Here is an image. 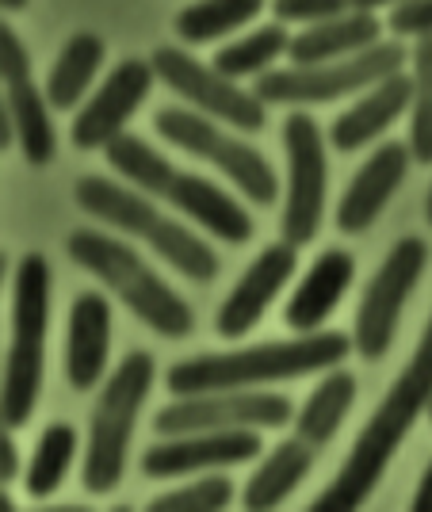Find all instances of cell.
Masks as SVG:
<instances>
[{
    "label": "cell",
    "mask_w": 432,
    "mask_h": 512,
    "mask_svg": "<svg viewBox=\"0 0 432 512\" xmlns=\"http://www.w3.org/2000/svg\"><path fill=\"white\" fill-rule=\"evenodd\" d=\"M356 344L345 333H303L295 341H272L257 348H238V352H211L195 360L176 363L169 371V390L188 398V394H211V390H245L260 383H283L314 375L322 367H337Z\"/></svg>",
    "instance_id": "obj_1"
},
{
    "label": "cell",
    "mask_w": 432,
    "mask_h": 512,
    "mask_svg": "<svg viewBox=\"0 0 432 512\" xmlns=\"http://www.w3.org/2000/svg\"><path fill=\"white\" fill-rule=\"evenodd\" d=\"M65 249L85 272H92L104 287H111L119 299L127 302L153 333H161L169 341H180V337L192 333V306L119 237L100 234V230H73Z\"/></svg>",
    "instance_id": "obj_2"
},
{
    "label": "cell",
    "mask_w": 432,
    "mask_h": 512,
    "mask_svg": "<svg viewBox=\"0 0 432 512\" xmlns=\"http://www.w3.org/2000/svg\"><path fill=\"white\" fill-rule=\"evenodd\" d=\"M12 325L16 337L4 360V386H0V417L4 428H23L43 390V352L46 325H50V264L39 253H27L16 268L12 287Z\"/></svg>",
    "instance_id": "obj_3"
},
{
    "label": "cell",
    "mask_w": 432,
    "mask_h": 512,
    "mask_svg": "<svg viewBox=\"0 0 432 512\" xmlns=\"http://www.w3.org/2000/svg\"><path fill=\"white\" fill-rule=\"evenodd\" d=\"M73 195H77L81 211H88L92 218L108 222L115 230L146 237L153 245V253L161 256V260H169L176 272H184L195 283H207V279L218 276V256L211 253V245L199 241L188 226L165 218L146 195L127 192V188L111 184L104 176H85Z\"/></svg>",
    "instance_id": "obj_4"
},
{
    "label": "cell",
    "mask_w": 432,
    "mask_h": 512,
    "mask_svg": "<svg viewBox=\"0 0 432 512\" xmlns=\"http://www.w3.org/2000/svg\"><path fill=\"white\" fill-rule=\"evenodd\" d=\"M153 386V356L150 352H130L127 360L115 367L100 402L92 409V432H88L85 451V490L111 493L127 470V448L134 417L142 402L150 398Z\"/></svg>",
    "instance_id": "obj_5"
},
{
    "label": "cell",
    "mask_w": 432,
    "mask_h": 512,
    "mask_svg": "<svg viewBox=\"0 0 432 512\" xmlns=\"http://www.w3.org/2000/svg\"><path fill=\"white\" fill-rule=\"evenodd\" d=\"M406 62H410V54L398 43H375L352 58H337V62L268 69V73H260L253 92L264 104H329V100L364 92V88L402 73Z\"/></svg>",
    "instance_id": "obj_6"
},
{
    "label": "cell",
    "mask_w": 432,
    "mask_h": 512,
    "mask_svg": "<svg viewBox=\"0 0 432 512\" xmlns=\"http://www.w3.org/2000/svg\"><path fill=\"white\" fill-rule=\"evenodd\" d=\"M153 127H157V134H161L169 146L192 153L199 161L215 165L222 176H230L234 188H238L245 199H253L260 207L276 203L280 180H276V172L268 165V157H260L249 142H238V138L222 134V130L211 123V115H203V111H184V107H161V111L153 115Z\"/></svg>",
    "instance_id": "obj_7"
},
{
    "label": "cell",
    "mask_w": 432,
    "mask_h": 512,
    "mask_svg": "<svg viewBox=\"0 0 432 512\" xmlns=\"http://www.w3.org/2000/svg\"><path fill=\"white\" fill-rule=\"evenodd\" d=\"M425 256H429V249H425L421 237H402L387 253L383 268L371 276L364 302L356 310V329H352V344L364 360H383L387 356L398 318L406 310V299H410V291L425 272Z\"/></svg>",
    "instance_id": "obj_8"
},
{
    "label": "cell",
    "mask_w": 432,
    "mask_h": 512,
    "mask_svg": "<svg viewBox=\"0 0 432 512\" xmlns=\"http://www.w3.org/2000/svg\"><path fill=\"white\" fill-rule=\"evenodd\" d=\"M283 150H287V203H283L280 230L283 241L303 249L322 226L325 207V142L322 127L306 115L291 111L283 119Z\"/></svg>",
    "instance_id": "obj_9"
},
{
    "label": "cell",
    "mask_w": 432,
    "mask_h": 512,
    "mask_svg": "<svg viewBox=\"0 0 432 512\" xmlns=\"http://www.w3.org/2000/svg\"><path fill=\"white\" fill-rule=\"evenodd\" d=\"M153 69H157V81L173 88L176 96L188 100L195 111H203L211 119H226L230 127L245 130V134L260 130L264 119H268L264 115V100H260L257 92L238 88L226 73H218L215 65H203L188 50H180V46L153 50Z\"/></svg>",
    "instance_id": "obj_10"
},
{
    "label": "cell",
    "mask_w": 432,
    "mask_h": 512,
    "mask_svg": "<svg viewBox=\"0 0 432 512\" xmlns=\"http://www.w3.org/2000/svg\"><path fill=\"white\" fill-rule=\"evenodd\" d=\"M287 421H291V402L283 394L211 390L157 409L153 428L161 436H188V432H226V428H283Z\"/></svg>",
    "instance_id": "obj_11"
},
{
    "label": "cell",
    "mask_w": 432,
    "mask_h": 512,
    "mask_svg": "<svg viewBox=\"0 0 432 512\" xmlns=\"http://www.w3.org/2000/svg\"><path fill=\"white\" fill-rule=\"evenodd\" d=\"M0 81H4V100L12 104L16 115V130H20V150L27 165H50L54 161V123L46 111V92L31 81V58L23 39L4 23L0 27Z\"/></svg>",
    "instance_id": "obj_12"
},
{
    "label": "cell",
    "mask_w": 432,
    "mask_h": 512,
    "mask_svg": "<svg viewBox=\"0 0 432 512\" xmlns=\"http://www.w3.org/2000/svg\"><path fill=\"white\" fill-rule=\"evenodd\" d=\"M153 81H157L153 62L127 58V62L115 65L108 73V81L100 85V92L85 104V111H77L73 146L77 150H104L111 138H119L123 127L130 123V115L150 96Z\"/></svg>",
    "instance_id": "obj_13"
},
{
    "label": "cell",
    "mask_w": 432,
    "mask_h": 512,
    "mask_svg": "<svg viewBox=\"0 0 432 512\" xmlns=\"http://www.w3.org/2000/svg\"><path fill=\"white\" fill-rule=\"evenodd\" d=\"M257 428H226V432H188V436H169L142 455V470L150 478H180L207 467H230V463H249L260 455Z\"/></svg>",
    "instance_id": "obj_14"
},
{
    "label": "cell",
    "mask_w": 432,
    "mask_h": 512,
    "mask_svg": "<svg viewBox=\"0 0 432 512\" xmlns=\"http://www.w3.org/2000/svg\"><path fill=\"white\" fill-rule=\"evenodd\" d=\"M295 245L280 241V245H268L264 253L245 268V276L238 279V287L230 291V299L222 302L218 310V337L226 341H238L245 337L253 325L260 321V314L272 306V299L283 291V283L295 276Z\"/></svg>",
    "instance_id": "obj_15"
},
{
    "label": "cell",
    "mask_w": 432,
    "mask_h": 512,
    "mask_svg": "<svg viewBox=\"0 0 432 512\" xmlns=\"http://www.w3.org/2000/svg\"><path fill=\"white\" fill-rule=\"evenodd\" d=\"M410 157V142H383L360 165V172L352 176V184L341 195V207H337L341 234H364L371 222L383 214L390 195L398 192V184L410 172Z\"/></svg>",
    "instance_id": "obj_16"
},
{
    "label": "cell",
    "mask_w": 432,
    "mask_h": 512,
    "mask_svg": "<svg viewBox=\"0 0 432 512\" xmlns=\"http://www.w3.org/2000/svg\"><path fill=\"white\" fill-rule=\"evenodd\" d=\"M111 348L108 299L85 291L69 306V341H65V379L73 390H92L104 379Z\"/></svg>",
    "instance_id": "obj_17"
},
{
    "label": "cell",
    "mask_w": 432,
    "mask_h": 512,
    "mask_svg": "<svg viewBox=\"0 0 432 512\" xmlns=\"http://www.w3.org/2000/svg\"><path fill=\"white\" fill-rule=\"evenodd\" d=\"M429 402H432V318L425 325L417 348H413L410 363L402 367V375L387 390V398L371 413V432L379 440H390V444L406 440L413 421L421 413H429Z\"/></svg>",
    "instance_id": "obj_18"
},
{
    "label": "cell",
    "mask_w": 432,
    "mask_h": 512,
    "mask_svg": "<svg viewBox=\"0 0 432 512\" xmlns=\"http://www.w3.org/2000/svg\"><path fill=\"white\" fill-rule=\"evenodd\" d=\"M410 100H413V77L394 73L387 81L371 85L368 96H360L348 111H341L333 119L329 142L341 153L364 150L368 142H375L383 130H390L402 119V111H410Z\"/></svg>",
    "instance_id": "obj_19"
},
{
    "label": "cell",
    "mask_w": 432,
    "mask_h": 512,
    "mask_svg": "<svg viewBox=\"0 0 432 512\" xmlns=\"http://www.w3.org/2000/svg\"><path fill=\"white\" fill-rule=\"evenodd\" d=\"M356 276V260L345 249H329L314 260V268L306 272V279L299 283V291L291 295L283 321L295 329V333H314L322 329V321L337 310V302L352 287Z\"/></svg>",
    "instance_id": "obj_20"
},
{
    "label": "cell",
    "mask_w": 432,
    "mask_h": 512,
    "mask_svg": "<svg viewBox=\"0 0 432 512\" xmlns=\"http://www.w3.org/2000/svg\"><path fill=\"white\" fill-rule=\"evenodd\" d=\"M165 203L180 207L188 218H195L203 230L218 234L222 241L245 245V241L253 237V218L241 211V203H234L218 184L195 176V172L176 169L173 184H169V192H165Z\"/></svg>",
    "instance_id": "obj_21"
},
{
    "label": "cell",
    "mask_w": 432,
    "mask_h": 512,
    "mask_svg": "<svg viewBox=\"0 0 432 512\" xmlns=\"http://www.w3.org/2000/svg\"><path fill=\"white\" fill-rule=\"evenodd\" d=\"M383 39V23L375 20V12L352 8L345 16L310 23L291 39V65H318V62H337V58H352L360 50H368Z\"/></svg>",
    "instance_id": "obj_22"
},
{
    "label": "cell",
    "mask_w": 432,
    "mask_h": 512,
    "mask_svg": "<svg viewBox=\"0 0 432 512\" xmlns=\"http://www.w3.org/2000/svg\"><path fill=\"white\" fill-rule=\"evenodd\" d=\"M314 467V448L306 440H283L276 444V451L260 463V470L249 478V486L241 493L245 509H276L280 501H287L291 493L299 490L306 474Z\"/></svg>",
    "instance_id": "obj_23"
},
{
    "label": "cell",
    "mask_w": 432,
    "mask_h": 512,
    "mask_svg": "<svg viewBox=\"0 0 432 512\" xmlns=\"http://www.w3.org/2000/svg\"><path fill=\"white\" fill-rule=\"evenodd\" d=\"M104 65V39L92 35V31H77L69 43L62 46L58 62L46 77V100L54 111H69L77 107V100L88 92L92 77L100 73Z\"/></svg>",
    "instance_id": "obj_24"
},
{
    "label": "cell",
    "mask_w": 432,
    "mask_h": 512,
    "mask_svg": "<svg viewBox=\"0 0 432 512\" xmlns=\"http://www.w3.org/2000/svg\"><path fill=\"white\" fill-rule=\"evenodd\" d=\"M356 402V379L348 371H333L325 375L322 386L306 398V406L295 417V436L306 440L310 448H322L337 436V428L345 421L348 406Z\"/></svg>",
    "instance_id": "obj_25"
},
{
    "label": "cell",
    "mask_w": 432,
    "mask_h": 512,
    "mask_svg": "<svg viewBox=\"0 0 432 512\" xmlns=\"http://www.w3.org/2000/svg\"><path fill=\"white\" fill-rule=\"evenodd\" d=\"M260 12H264V0H192L188 8L176 12V35L188 46L215 43L249 20H257Z\"/></svg>",
    "instance_id": "obj_26"
},
{
    "label": "cell",
    "mask_w": 432,
    "mask_h": 512,
    "mask_svg": "<svg viewBox=\"0 0 432 512\" xmlns=\"http://www.w3.org/2000/svg\"><path fill=\"white\" fill-rule=\"evenodd\" d=\"M108 165L115 172H123L130 184H138V192L153 195V199H165L169 192V184H173L176 176V165H169V157L165 153H157L150 142H142L138 134H119V138H111L108 146Z\"/></svg>",
    "instance_id": "obj_27"
},
{
    "label": "cell",
    "mask_w": 432,
    "mask_h": 512,
    "mask_svg": "<svg viewBox=\"0 0 432 512\" xmlns=\"http://www.w3.org/2000/svg\"><path fill=\"white\" fill-rule=\"evenodd\" d=\"M291 50V35H287V23H264L260 31L245 35L238 43L222 46L215 54V69L226 73L230 81L241 77H253V73H268L276 58H283Z\"/></svg>",
    "instance_id": "obj_28"
},
{
    "label": "cell",
    "mask_w": 432,
    "mask_h": 512,
    "mask_svg": "<svg viewBox=\"0 0 432 512\" xmlns=\"http://www.w3.org/2000/svg\"><path fill=\"white\" fill-rule=\"evenodd\" d=\"M77 455V432L69 425H50L39 436V448L31 455V467H27V493L31 497H50V493L62 486L65 470Z\"/></svg>",
    "instance_id": "obj_29"
},
{
    "label": "cell",
    "mask_w": 432,
    "mask_h": 512,
    "mask_svg": "<svg viewBox=\"0 0 432 512\" xmlns=\"http://www.w3.org/2000/svg\"><path fill=\"white\" fill-rule=\"evenodd\" d=\"M413 100H410V153L432 165V39L413 46Z\"/></svg>",
    "instance_id": "obj_30"
},
{
    "label": "cell",
    "mask_w": 432,
    "mask_h": 512,
    "mask_svg": "<svg viewBox=\"0 0 432 512\" xmlns=\"http://www.w3.org/2000/svg\"><path fill=\"white\" fill-rule=\"evenodd\" d=\"M230 497H234L230 478H199V482L184 486V490L153 497L150 509L153 512H218L230 505Z\"/></svg>",
    "instance_id": "obj_31"
},
{
    "label": "cell",
    "mask_w": 432,
    "mask_h": 512,
    "mask_svg": "<svg viewBox=\"0 0 432 512\" xmlns=\"http://www.w3.org/2000/svg\"><path fill=\"white\" fill-rule=\"evenodd\" d=\"M272 12L280 23H322L352 12V0H272Z\"/></svg>",
    "instance_id": "obj_32"
},
{
    "label": "cell",
    "mask_w": 432,
    "mask_h": 512,
    "mask_svg": "<svg viewBox=\"0 0 432 512\" xmlns=\"http://www.w3.org/2000/svg\"><path fill=\"white\" fill-rule=\"evenodd\" d=\"M390 31L402 39H432V0H402L390 8Z\"/></svg>",
    "instance_id": "obj_33"
},
{
    "label": "cell",
    "mask_w": 432,
    "mask_h": 512,
    "mask_svg": "<svg viewBox=\"0 0 432 512\" xmlns=\"http://www.w3.org/2000/svg\"><path fill=\"white\" fill-rule=\"evenodd\" d=\"M20 142V130H16V115H12V104L0 100V150H12Z\"/></svg>",
    "instance_id": "obj_34"
},
{
    "label": "cell",
    "mask_w": 432,
    "mask_h": 512,
    "mask_svg": "<svg viewBox=\"0 0 432 512\" xmlns=\"http://www.w3.org/2000/svg\"><path fill=\"white\" fill-rule=\"evenodd\" d=\"M16 470H20V459H16V444H12L8 428H4V440H0V478H4V482H12V478H16Z\"/></svg>",
    "instance_id": "obj_35"
},
{
    "label": "cell",
    "mask_w": 432,
    "mask_h": 512,
    "mask_svg": "<svg viewBox=\"0 0 432 512\" xmlns=\"http://www.w3.org/2000/svg\"><path fill=\"white\" fill-rule=\"evenodd\" d=\"M413 509L432 512V463L425 467V474H421V486H417V493H413Z\"/></svg>",
    "instance_id": "obj_36"
},
{
    "label": "cell",
    "mask_w": 432,
    "mask_h": 512,
    "mask_svg": "<svg viewBox=\"0 0 432 512\" xmlns=\"http://www.w3.org/2000/svg\"><path fill=\"white\" fill-rule=\"evenodd\" d=\"M383 4H402V0H352V8H364V12H375V8H383Z\"/></svg>",
    "instance_id": "obj_37"
},
{
    "label": "cell",
    "mask_w": 432,
    "mask_h": 512,
    "mask_svg": "<svg viewBox=\"0 0 432 512\" xmlns=\"http://www.w3.org/2000/svg\"><path fill=\"white\" fill-rule=\"evenodd\" d=\"M0 4H4V8H8V12H16V8H23V4H27V0H0Z\"/></svg>",
    "instance_id": "obj_38"
},
{
    "label": "cell",
    "mask_w": 432,
    "mask_h": 512,
    "mask_svg": "<svg viewBox=\"0 0 432 512\" xmlns=\"http://www.w3.org/2000/svg\"><path fill=\"white\" fill-rule=\"evenodd\" d=\"M425 214H429V222H432V188H429V203H425Z\"/></svg>",
    "instance_id": "obj_39"
},
{
    "label": "cell",
    "mask_w": 432,
    "mask_h": 512,
    "mask_svg": "<svg viewBox=\"0 0 432 512\" xmlns=\"http://www.w3.org/2000/svg\"><path fill=\"white\" fill-rule=\"evenodd\" d=\"M429 417H432V402H429Z\"/></svg>",
    "instance_id": "obj_40"
}]
</instances>
